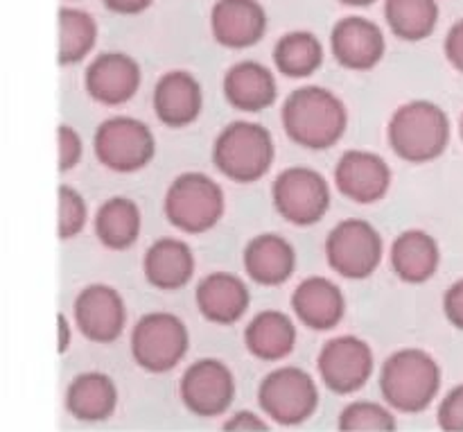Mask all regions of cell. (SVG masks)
I'll list each match as a JSON object with an SVG mask.
<instances>
[{"instance_id": "obj_1", "label": "cell", "mask_w": 463, "mask_h": 432, "mask_svg": "<svg viewBox=\"0 0 463 432\" xmlns=\"http://www.w3.org/2000/svg\"><path fill=\"white\" fill-rule=\"evenodd\" d=\"M283 130L303 149H330L348 130V109L324 86H301L292 91L280 109Z\"/></svg>"}, {"instance_id": "obj_2", "label": "cell", "mask_w": 463, "mask_h": 432, "mask_svg": "<svg viewBox=\"0 0 463 432\" xmlns=\"http://www.w3.org/2000/svg\"><path fill=\"white\" fill-rule=\"evenodd\" d=\"M452 125L448 113L430 100H411L396 109L387 125L393 154L407 163H430L450 145Z\"/></svg>"}, {"instance_id": "obj_3", "label": "cell", "mask_w": 463, "mask_h": 432, "mask_svg": "<svg viewBox=\"0 0 463 432\" xmlns=\"http://www.w3.org/2000/svg\"><path fill=\"white\" fill-rule=\"evenodd\" d=\"M441 389L439 362L423 349H401L380 370V394L393 410L419 415L428 410Z\"/></svg>"}, {"instance_id": "obj_4", "label": "cell", "mask_w": 463, "mask_h": 432, "mask_svg": "<svg viewBox=\"0 0 463 432\" xmlns=\"http://www.w3.org/2000/svg\"><path fill=\"white\" fill-rule=\"evenodd\" d=\"M274 157V139L258 122H231L213 143V166L235 184L260 181L271 170Z\"/></svg>"}, {"instance_id": "obj_5", "label": "cell", "mask_w": 463, "mask_h": 432, "mask_svg": "<svg viewBox=\"0 0 463 432\" xmlns=\"http://www.w3.org/2000/svg\"><path fill=\"white\" fill-rule=\"evenodd\" d=\"M224 190L203 172H184L170 184L163 202L167 222L190 235L215 229L224 217Z\"/></svg>"}, {"instance_id": "obj_6", "label": "cell", "mask_w": 463, "mask_h": 432, "mask_svg": "<svg viewBox=\"0 0 463 432\" xmlns=\"http://www.w3.org/2000/svg\"><path fill=\"white\" fill-rule=\"evenodd\" d=\"M190 335L184 322L172 312H149L131 331V356L149 374L172 371L185 358Z\"/></svg>"}, {"instance_id": "obj_7", "label": "cell", "mask_w": 463, "mask_h": 432, "mask_svg": "<svg viewBox=\"0 0 463 432\" xmlns=\"http://www.w3.org/2000/svg\"><path fill=\"white\" fill-rule=\"evenodd\" d=\"M93 149L104 168L131 175L152 163L156 139L145 122L129 116H113L98 127Z\"/></svg>"}, {"instance_id": "obj_8", "label": "cell", "mask_w": 463, "mask_h": 432, "mask_svg": "<svg viewBox=\"0 0 463 432\" xmlns=\"http://www.w3.org/2000/svg\"><path fill=\"white\" fill-rule=\"evenodd\" d=\"M258 403L274 424L292 428L312 419L319 406V389L307 371L298 367H280L262 379Z\"/></svg>"}, {"instance_id": "obj_9", "label": "cell", "mask_w": 463, "mask_h": 432, "mask_svg": "<svg viewBox=\"0 0 463 432\" xmlns=\"http://www.w3.org/2000/svg\"><path fill=\"white\" fill-rule=\"evenodd\" d=\"M384 256L380 231L366 220H344L326 240V261L330 270L348 281L369 279Z\"/></svg>"}, {"instance_id": "obj_10", "label": "cell", "mask_w": 463, "mask_h": 432, "mask_svg": "<svg viewBox=\"0 0 463 432\" xmlns=\"http://www.w3.org/2000/svg\"><path fill=\"white\" fill-rule=\"evenodd\" d=\"M271 202L285 222L294 226H312L328 213L330 186L321 172L294 166L276 177Z\"/></svg>"}, {"instance_id": "obj_11", "label": "cell", "mask_w": 463, "mask_h": 432, "mask_svg": "<svg viewBox=\"0 0 463 432\" xmlns=\"http://www.w3.org/2000/svg\"><path fill=\"white\" fill-rule=\"evenodd\" d=\"M179 397L185 410L199 419L222 417L235 398L233 371L215 358L193 362L181 376Z\"/></svg>"}, {"instance_id": "obj_12", "label": "cell", "mask_w": 463, "mask_h": 432, "mask_svg": "<svg viewBox=\"0 0 463 432\" xmlns=\"http://www.w3.org/2000/svg\"><path fill=\"white\" fill-rule=\"evenodd\" d=\"M373 351L355 335H339L324 344L317 358L321 383L335 394H355L373 374Z\"/></svg>"}, {"instance_id": "obj_13", "label": "cell", "mask_w": 463, "mask_h": 432, "mask_svg": "<svg viewBox=\"0 0 463 432\" xmlns=\"http://www.w3.org/2000/svg\"><path fill=\"white\" fill-rule=\"evenodd\" d=\"M72 312L80 333L95 344L116 342L127 326L125 299L111 285L95 283L81 290Z\"/></svg>"}, {"instance_id": "obj_14", "label": "cell", "mask_w": 463, "mask_h": 432, "mask_svg": "<svg viewBox=\"0 0 463 432\" xmlns=\"http://www.w3.org/2000/svg\"><path fill=\"white\" fill-rule=\"evenodd\" d=\"M335 186L346 199L369 206L392 188V168L380 154L348 149L335 166Z\"/></svg>"}, {"instance_id": "obj_15", "label": "cell", "mask_w": 463, "mask_h": 432, "mask_svg": "<svg viewBox=\"0 0 463 432\" xmlns=\"http://www.w3.org/2000/svg\"><path fill=\"white\" fill-rule=\"evenodd\" d=\"M143 72L138 62L125 53H102L86 66L84 89L104 107L127 104L140 89Z\"/></svg>"}, {"instance_id": "obj_16", "label": "cell", "mask_w": 463, "mask_h": 432, "mask_svg": "<svg viewBox=\"0 0 463 432\" xmlns=\"http://www.w3.org/2000/svg\"><path fill=\"white\" fill-rule=\"evenodd\" d=\"M330 50L342 68L366 72L383 62L387 43L378 23L364 16H346L330 32Z\"/></svg>"}, {"instance_id": "obj_17", "label": "cell", "mask_w": 463, "mask_h": 432, "mask_svg": "<svg viewBox=\"0 0 463 432\" xmlns=\"http://www.w3.org/2000/svg\"><path fill=\"white\" fill-rule=\"evenodd\" d=\"M211 30L224 48H251L265 36L267 12L258 0H217L211 9Z\"/></svg>"}, {"instance_id": "obj_18", "label": "cell", "mask_w": 463, "mask_h": 432, "mask_svg": "<svg viewBox=\"0 0 463 432\" xmlns=\"http://www.w3.org/2000/svg\"><path fill=\"white\" fill-rule=\"evenodd\" d=\"M203 109V91L188 71H170L154 86V113L170 130L190 127Z\"/></svg>"}, {"instance_id": "obj_19", "label": "cell", "mask_w": 463, "mask_h": 432, "mask_svg": "<svg viewBox=\"0 0 463 432\" xmlns=\"http://www.w3.org/2000/svg\"><path fill=\"white\" fill-rule=\"evenodd\" d=\"M199 312L217 326H231L244 317L251 306V293L240 276L213 272L199 281L194 290Z\"/></svg>"}, {"instance_id": "obj_20", "label": "cell", "mask_w": 463, "mask_h": 432, "mask_svg": "<svg viewBox=\"0 0 463 432\" xmlns=\"http://www.w3.org/2000/svg\"><path fill=\"white\" fill-rule=\"evenodd\" d=\"M292 311L310 331H333L346 315V299L342 288L326 276L301 281L292 294Z\"/></svg>"}, {"instance_id": "obj_21", "label": "cell", "mask_w": 463, "mask_h": 432, "mask_svg": "<svg viewBox=\"0 0 463 432\" xmlns=\"http://www.w3.org/2000/svg\"><path fill=\"white\" fill-rule=\"evenodd\" d=\"M242 261L249 279L265 288L288 283L297 270V252L279 234H260L249 240Z\"/></svg>"}, {"instance_id": "obj_22", "label": "cell", "mask_w": 463, "mask_h": 432, "mask_svg": "<svg viewBox=\"0 0 463 432\" xmlns=\"http://www.w3.org/2000/svg\"><path fill=\"white\" fill-rule=\"evenodd\" d=\"M226 102L244 113H260L269 109L279 98L276 77L265 63L238 62L224 75Z\"/></svg>"}, {"instance_id": "obj_23", "label": "cell", "mask_w": 463, "mask_h": 432, "mask_svg": "<svg viewBox=\"0 0 463 432\" xmlns=\"http://www.w3.org/2000/svg\"><path fill=\"white\" fill-rule=\"evenodd\" d=\"M392 270L402 283L420 285L434 279L441 265V249L430 234L410 229L398 235L389 249Z\"/></svg>"}, {"instance_id": "obj_24", "label": "cell", "mask_w": 463, "mask_h": 432, "mask_svg": "<svg viewBox=\"0 0 463 432\" xmlns=\"http://www.w3.org/2000/svg\"><path fill=\"white\" fill-rule=\"evenodd\" d=\"M194 254L184 240L163 238L147 249L143 261L145 279L152 288L176 293L185 288L194 276Z\"/></svg>"}, {"instance_id": "obj_25", "label": "cell", "mask_w": 463, "mask_h": 432, "mask_svg": "<svg viewBox=\"0 0 463 432\" xmlns=\"http://www.w3.org/2000/svg\"><path fill=\"white\" fill-rule=\"evenodd\" d=\"M244 344L258 360H285L297 347V326L285 312L262 311L244 329Z\"/></svg>"}, {"instance_id": "obj_26", "label": "cell", "mask_w": 463, "mask_h": 432, "mask_svg": "<svg viewBox=\"0 0 463 432\" xmlns=\"http://www.w3.org/2000/svg\"><path fill=\"white\" fill-rule=\"evenodd\" d=\"M66 410L77 421L98 424L111 419L118 406V389L107 374H80L66 389Z\"/></svg>"}, {"instance_id": "obj_27", "label": "cell", "mask_w": 463, "mask_h": 432, "mask_svg": "<svg viewBox=\"0 0 463 432\" xmlns=\"http://www.w3.org/2000/svg\"><path fill=\"white\" fill-rule=\"evenodd\" d=\"M143 231V216L134 199L111 197L95 213V235L111 252L134 247Z\"/></svg>"}, {"instance_id": "obj_28", "label": "cell", "mask_w": 463, "mask_h": 432, "mask_svg": "<svg viewBox=\"0 0 463 432\" xmlns=\"http://www.w3.org/2000/svg\"><path fill=\"white\" fill-rule=\"evenodd\" d=\"M274 63L289 80H306L324 63V43L312 32H288L276 41Z\"/></svg>"}, {"instance_id": "obj_29", "label": "cell", "mask_w": 463, "mask_h": 432, "mask_svg": "<svg viewBox=\"0 0 463 432\" xmlns=\"http://www.w3.org/2000/svg\"><path fill=\"white\" fill-rule=\"evenodd\" d=\"M384 18L401 41H425L439 25L437 0H384Z\"/></svg>"}, {"instance_id": "obj_30", "label": "cell", "mask_w": 463, "mask_h": 432, "mask_svg": "<svg viewBox=\"0 0 463 432\" xmlns=\"http://www.w3.org/2000/svg\"><path fill=\"white\" fill-rule=\"evenodd\" d=\"M98 43V23L84 9H59V63L72 66L84 62Z\"/></svg>"}, {"instance_id": "obj_31", "label": "cell", "mask_w": 463, "mask_h": 432, "mask_svg": "<svg viewBox=\"0 0 463 432\" xmlns=\"http://www.w3.org/2000/svg\"><path fill=\"white\" fill-rule=\"evenodd\" d=\"M339 432H396L392 410L373 401H353L339 412Z\"/></svg>"}, {"instance_id": "obj_32", "label": "cell", "mask_w": 463, "mask_h": 432, "mask_svg": "<svg viewBox=\"0 0 463 432\" xmlns=\"http://www.w3.org/2000/svg\"><path fill=\"white\" fill-rule=\"evenodd\" d=\"M86 222H89V206L84 197L71 186H59V238H77L84 231Z\"/></svg>"}, {"instance_id": "obj_33", "label": "cell", "mask_w": 463, "mask_h": 432, "mask_svg": "<svg viewBox=\"0 0 463 432\" xmlns=\"http://www.w3.org/2000/svg\"><path fill=\"white\" fill-rule=\"evenodd\" d=\"M437 424L443 432H463V385H457L437 410Z\"/></svg>"}, {"instance_id": "obj_34", "label": "cell", "mask_w": 463, "mask_h": 432, "mask_svg": "<svg viewBox=\"0 0 463 432\" xmlns=\"http://www.w3.org/2000/svg\"><path fill=\"white\" fill-rule=\"evenodd\" d=\"M81 154H84V143L81 136L72 127H59V170L71 172L80 166Z\"/></svg>"}, {"instance_id": "obj_35", "label": "cell", "mask_w": 463, "mask_h": 432, "mask_svg": "<svg viewBox=\"0 0 463 432\" xmlns=\"http://www.w3.org/2000/svg\"><path fill=\"white\" fill-rule=\"evenodd\" d=\"M443 312L455 329L463 331V279L452 283L443 294Z\"/></svg>"}, {"instance_id": "obj_36", "label": "cell", "mask_w": 463, "mask_h": 432, "mask_svg": "<svg viewBox=\"0 0 463 432\" xmlns=\"http://www.w3.org/2000/svg\"><path fill=\"white\" fill-rule=\"evenodd\" d=\"M443 53L455 71L463 72V18L448 30L446 41H443Z\"/></svg>"}, {"instance_id": "obj_37", "label": "cell", "mask_w": 463, "mask_h": 432, "mask_svg": "<svg viewBox=\"0 0 463 432\" xmlns=\"http://www.w3.org/2000/svg\"><path fill=\"white\" fill-rule=\"evenodd\" d=\"M224 432H269V424L249 410H240L222 426Z\"/></svg>"}, {"instance_id": "obj_38", "label": "cell", "mask_w": 463, "mask_h": 432, "mask_svg": "<svg viewBox=\"0 0 463 432\" xmlns=\"http://www.w3.org/2000/svg\"><path fill=\"white\" fill-rule=\"evenodd\" d=\"M104 7L120 16H134V14L145 12L154 0H102Z\"/></svg>"}, {"instance_id": "obj_39", "label": "cell", "mask_w": 463, "mask_h": 432, "mask_svg": "<svg viewBox=\"0 0 463 432\" xmlns=\"http://www.w3.org/2000/svg\"><path fill=\"white\" fill-rule=\"evenodd\" d=\"M57 340H59V353H66L72 342V326L63 312L57 315Z\"/></svg>"}, {"instance_id": "obj_40", "label": "cell", "mask_w": 463, "mask_h": 432, "mask_svg": "<svg viewBox=\"0 0 463 432\" xmlns=\"http://www.w3.org/2000/svg\"><path fill=\"white\" fill-rule=\"evenodd\" d=\"M339 3L346 5V7H371L375 0H339Z\"/></svg>"}, {"instance_id": "obj_41", "label": "cell", "mask_w": 463, "mask_h": 432, "mask_svg": "<svg viewBox=\"0 0 463 432\" xmlns=\"http://www.w3.org/2000/svg\"><path fill=\"white\" fill-rule=\"evenodd\" d=\"M459 131H461V139H463V116H461V122H459Z\"/></svg>"}]
</instances>
